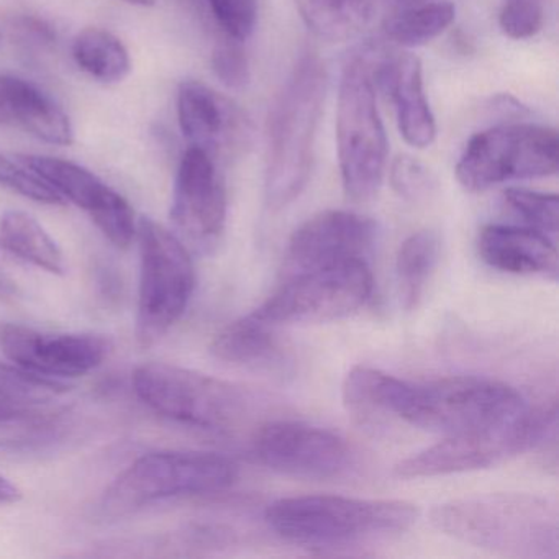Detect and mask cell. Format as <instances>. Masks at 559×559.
I'll return each mask as SVG.
<instances>
[{"label":"cell","instance_id":"6da1fadb","mask_svg":"<svg viewBox=\"0 0 559 559\" xmlns=\"http://www.w3.org/2000/svg\"><path fill=\"white\" fill-rule=\"evenodd\" d=\"M343 404L361 424L399 418L430 433H474L515 420L528 411L522 394L487 378L454 376L411 382L356 366L343 381Z\"/></svg>","mask_w":559,"mask_h":559},{"label":"cell","instance_id":"7a4b0ae2","mask_svg":"<svg viewBox=\"0 0 559 559\" xmlns=\"http://www.w3.org/2000/svg\"><path fill=\"white\" fill-rule=\"evenodd\" d=\"M438 532L476 548L513 558H558L559 515L555 503L530 493H483L435 507Z\"/></svg>","mask_w":559,"mask_h":559},{"label":"cell","instance_id":"3957f363","mask_svg":"<svg viewBox=\"0 0 559 559\" xmlns=\"http://www.w3.org/2000/svg\"><path fill=\"white\" fill-rule=\"evenodd\" d=\"M270 528L306 548H349L408 532L418 509L405 500L296 496L274 500L264 513Z\"/></svg>","mask_w":559,"mask_h":559},{"label":"cell","instance_id":"277c9868","mask_svg":"<svg viewBox=\"0 0 559 559\" xmlns=\"http://www.w3.org/2000/svg\"><path fill=\"white\" fill-rule=\"evenodd\" d=\"M325 94V64L309 51L294 68L267 119L264 195L273 211L296 201L309 182Z\"/></svg>","mask_w":559,"mask_h":559},{"label":"cell","instance_id":"5b68a950","mask_svg":"<svg viewBox=\"0 0 559 559\" xmlns=\"http://www.w3.org/2000/svg\"><path fill=\"white\" fill-rule=\"evenodd\" d=\"M366 55L349 58L340 80L336 148L345 194L374 198L388 168V136L376 103L374 74Z\"/></svg>","mask_w":559,"mask_h":559},{"label":"cell","instance_id":"8992f818","mask_svg":"<svg viewBox=\"0 0 559 559\" xmlns=\"http://www.w3.org/2000/svg\"><path fill=\"white\" fill-rule=\"evenodd\" d=\"M132 384L153 412L199 430L231 431L251 408L250 397L238 385L166 362L139 366Z\"/></svg>","mask_w":559,"mask_h":559},{"label":"cell","instance_id":"52a82bcc","mask_svg":"<svg viewBox=\"0 0 559 559\" xmlns=\"http://www.w3.org/2000/svg\"><path fill=\"white\" fill-rule=\"evenodd\" d=\"M234 461L204 451H158L130 464L104 493V512L127 515L158 500L222 492L237 479Z\"/></svg>","mask_w":559,"mask_h":559},{"label":"cell","instance_id":"ba28073f","mask_svg":"<svg viewBox=\"0 0 559 559\" xmlns=\"http://www.w3.org/2000/svg\"><path fill=\"white\" fill-rule=\"evenodd\" d=\"M136 240L140 248L136 338L143 348H150L185 316L194 294L195 273L185 241L153 218H139Z\"/></svg>","mask_w":559,"mask_h":559},{"label":"cell","instance_id":"9c48e42d","mask_svg":"<svg viewBox=\"0 0 559 559\" xmlns=\"http://www.w3.org/2000/svg\"><path fill=\"white\" fill-rule=\"evenodd\" d=\"M558 165L555 129L507 123L471 136L457 162L456 179L466 191L483 192L503 182L549 178Z\"/></svg>","mask_w":559,"mask_h":559},{"label":"cell","instance_id":"30bf717a","mask_svg":"<svg viewBox=\"0 0 559 559\" xmlns=\"http://www.w3.org/2000/svg\"><path fill=\"white\" fill-rule=\"evenodd\" d=\"M556 405L546 411L528 408L515 420L500 427L451 435L401 461L395 466V474L404 479H418L487 469L548 440L556 431Z\"/></svg>","mask_w":559,"mask_h":559},{"label":"cell","instance_id":"8fae6325","mask_svg":"<svg viewBox=\"0 0 559 559\" xmlns=\"http://www.w3.org/2000/svg\"><path fill=\"white\" fill-rule=\"evenodd\" d=\"M371 293L366 261H348L294 273L251 316L271 326L333 322L361 309Z\"/></svg>","mask_w":559,"mask_h":559},{"label":"cell","instance_id":"7c38bea8","mask_svg":"<svg viewBox=\"0 0 559 559\" xmlns=\"http://www.w3.org/2000/svg\"><path fill=\"white\" fill-rule=\"evenodd\" d=\"M253 454L267 469L307 480H329L352 469L355 454L345 438L306 421L277 420L260 427Z\"/></svg>","mask_w":559,"mask_h":559},{"label":"cell","instance_id":"4fadbf2b","mask_svg":"<svg viewBox=\"0 0 559 559\" xmlns=\"http://www.w3.org/2000/svg\"><path fill=\"white\" fill-rule=\"evenodd\" d=\"M15 159L44 179L64 202H73L87 212L116 247L127 248L135 240L139 221L132 205L93 171L55 156L21 153Z\"/></svg>","mask_w":559,"mask_h":559},{"label":"cell","instance_id":"5bb4252c","mask_svg":"<svg viewBox=\"0 0 559 559\" xmlns=\"http://www.w3.org/2000/svg\"><path fill=\"white\" fill-rule=\"evenodd\" d=\"M171 221L188 243L211 250L224 234L227 192L214 156L198 146L182 155L173 189Z\"/></svg>","mask_w":559,"mask_h":559},{"label":"cell","instance_id":"9a60e30c","mask_svg":"<svg viewBox=\"0 0 559 559\" xmlns=\"http://www.w3.org/2000/svg\"><path fill=\"white\" fill-rule=\"evenodd\" d=\"M0 348L14 365L60 379L81 378L99 368L112 345L91 333H45L17 323L0 325Z\"/></svg>","mask_w":559,"mask_h":559},{"label":"cell","instance_id":"2e32d148","mask_svg":"<svg viewBox=\"0 0 559 559\" xmlns=\"http://www.w3.org/2000/svg\"><path fill=\"white\" fill-rule=\"evenodd\" d=\"M378 228L371 218L348 211H325L304 222L287 247V266L294 273L365 260Z\"/></svg>","mask_w":559,"mask_h":559},{"label":"cell","instance_id":"e0dca14e","mask_svg":"<svg viewBox=\"0 0 559 559\" xmlns=\"http://www.w3.org/2000/svg\"><path fill=\"white\" fill-rule=\"evenodd\" d=\"M178 122L191 146L209 155L240 148L247 143L248 122L227 97L199 81H185L178 90Z\"/></svg>","mask_w":559,"mask_h":559},{"label":"cell","instance_id":"ac0fdd59","mask_svg":"<svg viewBox=\"0 0 559 559\" xmlns=\"http://www.w3.org/2000/svg\"><path fill=\"white\" fill-rule=\"evenodd\" d=\"M372 74L394 106L402 139L414 148H428L437 139V122L425 94L420 60L397 55L382 61Z\"/></svg>","mask_w":559,"mask_h":559},{"label":"cell","instance_id":"d6986e66","mask_svg":"<svg viewBox=\"0 0 559 559\" xmlns=\"http://www.w3.org/2000/svg\"><path fill=\"white\" fill-rule=\"evenodd\" d=\"M477 251L487 266L502 273L558 277L556 240L526 225H487L477 238Z\"/></svg>","mask_w":559,"mask_h":559},{"label":"cell","instance_id":"ffe728a7","mask_svg":"<svg viewBox=\"0 0 559 559\" xmlns=\"http://www.w3.org/2000/svg\"><path fill=\"white\" fill-rule=\"evenodd\" d=\"M0 107L9 122L14 120L35 139L50 145H73L74 130L70 117L31 81L14 74H0Z\"/></svg>","mask_w":559,"mask_h":559},{"label":"cell","instance_id":"44dd1931","mask_svg":"<svg viewBox=\"0 0 559 559\" xmlns=\"http://www.w3.org/2000/svg\"><path fill=\"white\" fill-rule=\"evenodd\" d=\"M211 353L221 361L250 368H271L284 356L271 325L251 313L228 323L212 342Z\"/></svg>","mask_w":559,"mask_h":559},{"label":"cell","instance_id":"7402d4cb","mask_svg":"<svg viewBox=\"0 0 559 559\" xmlns=\"http://www.w3.org/2000/svg\"><path fill=\"white\" fill-rule=\"evenodd\" d=\"M0 245L40 270L64 273V258L57 241L25 212L8 211L0 217Z\"/></svg>","mask_w":559,"mask_h":559},{"label":"cell","instance_id":"603a6c76","mask_svg":"<svg viewBox=\"0 0 559 559\" xmlns=\"http://www.w3.org/2000/svg\"><path fill=\"white\" fill-rule=\"evenodd\" d=\"M71 53L81 71L99 83H122L130 71L132 60L123 41L109 31L87 27L74 37Z\"/></svg>","mask_w":559,"mask_h":559},{"label":"cell","instance_id":"cb8c5ba5","mask_svg":"<svg viewBox=\"0 0 559 559\" xmlns=\"http://www.w3.org/2000/svg\"><path fill=\"white\" fill-rule=\"evenodd\" d=\"M440 237L433 230L415 231L399 248L395 274L405 310H414L420 302L440 260Z\"/></svg>","mask_w":559,"mask_h":559},{"label":"cell","instance_id":"d4e9b609","mask_svg":"<svg viewBox=\"0 0 559 559\" xmlns=\"http://www.w3.org/2000/svg\"><path fill=\"white\" fill-rule=\"evenodd\" d=\"M454 19L456 8L451 2H427L389 17L384 22V34L399 47H424L440 37Z\"/></svg>","mask_w":559,"mask_h":559},{"label":"cell","instance_id":"484cf974","mask_svg":"<svg viewBox=\"0 0 559 559\" xmlns=\"http://www.w3.org/2000/svg\"><path fill=\"white\" fill-rule=\"evenodd\" d=\"M372 0H306V19L319 37L348 40L368 25Z\"/></svg>","mask_w":559,"mask_h":559},{"label":"cell","instance_id":"4316f807","mask_svg":"<svg viewBox=\"0 0 559 559\" xmlns=\"http://www.w3.org/2000/svg\"><path fill=\"white\" fill-rule=\"evenodd\" d=\"M70 391L64 382L44 378L17 365L0 362V401L21 407L47 404Z\"/></svg>","mask_w":559,"mask_h":559},{"label":"cell","instance_id":"83f0119b","mask_svg":"<svg viewBox=\"0 0 559 559\" xmlns=\"http://www.w3.org/2000/svg\"><path fill=\"white\" fill-rule=\"evenodd\" d=\"M507 205L525 222L526 227L542 231L556 240L558 237L559 201L556 194L510 188L503 192Z\"/></svg>","mask_w":559,"mask_h":559},{"label":"cell","instance_id":"f1b7e54d","mask_svg":"<svg viewBox=\"0 0 559 559\" xmlns=\"http://www.w3.org/2000/svg\"><path fill=\"white\" fill-rule=\"evenodd\" d=\"M392 189L408 202L427 201L437 192V178L433 173L412 156H399L389 173Z\"/></svg>","mask_w":559,"mask_h":559},{"label":"cell","instance_id":"f546056e","mask_svg":"<svg viewBox=\"0 0 559 559\" xmlns=\"http://www.w3.org/2000/svg\"><path fill=\"white\" fill-rule=\"evenodd\" d=\"M0 186L22 195V198L40 202V204H64L61 195H58L44 179L38 178L34 171H31L17 159L12 162L4 155H0Z\"/></svg>","mask_w":559,"mask_h":559},{"label":"cell","instance_id":"4dcf8cb0","mask_svg":"<svg viewBox=\"0 0 559 559\" xmlns=\"http://www.w3.org/2000/svg\"><path fill=\"white\" fill-rule=\"evenodd\" d=\"M545 21L543 0H503L500 8V31L512 40L535 37Z\"/></svg>","mask_w":559,"mask_h":559},{"label":"cell","instance_id":"1f68e13d","mask_svg":"<svg viewBox=\"0 0 559 559\" xmlns=\"http://www.w3.org/2000/svg\"><path fill=\"white\" fill-rule=\"evenodd\" d=\"M215 21L228 38L245 41L253 35L258 21V0H207Z\"/></svg>","mask_w":559,"mask_h":559},{"label":"cell","instance_id":"d6a6232c","mask_svg":"<svg viewBox=\"0 0 559 559\" xmlns=\"http://www.w3.org/2000/svg\"><path fill=\"white\" fill-rule=\"evenodd\" d=\"M212 71L224 86L243 90L250 83V61L241 41L228 38L215 45L212 51Z\"/></svg>","mask_w":559,"mask_h":559},{"label":"cell","instance_id":"836d02e7","mask_svg":"<svg viewBox=\"0 0 559 559\" xmlns=\"http://www.w3.org/2000/svg\"><path fill=\"white\" fill-rule=\"evenodd\" d=\"M24 40H31L38 47H48L57 41L53 27L37 17H21L15 22V28Z\"/></svg>","mask_w":559,"mask_h":559},{"label":"cell","instance_id":"e575fe53","mask_svg":"<svg viewBox=\"0 0 559 559\" xmlns=\"http://www.w3.org/2000/svg\"><path fill=\"white\" fill-rule=\"evenodd\" d=\"M31 412L32 408L0 401V421L17 420V418L27 417Z\"/></svg>","mask_w":559,"mask_h":559},{"label":"cell","instance_id":"d590c367","mask_svg":"<svg viewBox=\"0 0 559 559\" xmlns=\"http://www.w3.org/2000/svg\"><path fill=\"white\" fill-rule=\"evenodd\" d=\"M19 499H21L19 487L0 474V503L15 502Z\"/></svg>","mask_w":559,"mask_h":559},{"label":"cell","instance_id":"8d00e7d4","mask_svg":"<svg viewBox=\"0 0 559 559\" xmlns=\"http://www.w3.org/2000/svg\"><path fill=\"white\" fill-rule=\"evenodd\" d=\"M129 5H135V8H153L156 4V0H120Z\"/></svg>","mask_w":559,"mask_h":559},{"label":"cell","instance_id":"74e56055","mask_svg":"<svg viewBox=\"0 0 559 559\" xmlns=\"http://www.w3.org/2000/svg\"><path fill=\"white\" fill-rule=\"evenodd\" d=\"M5 123H9V119L4 110H2V107H0V126H5Z\"/></svg>","mask_w":559,"mask_h":559},{"label":"cell","instance_id":"f35d334b","mask_svg":"<svg viewBox=\"0 0 559 559\" xmlns=\"http://www.w3.org/2000/svg\"><path fill=\"white\" fill-rule=\"evenodd\" d=\"M399 4H418V2H424V0H395Z\"/></svg>","mask_w":559,"mask_h":559},{"label":"cell","instance_id":"ab89813d","mask_svg":"<svg viewBox=\"0 0 559 559\" xmlns=\"http://www.w3.org/2000/svg\"><path fill=\"white\" fill-rule=\"evenodd\" d=\"M0 40H2V37H0Z\"/></svg>","mask_w":559,"mask_h":559}]
</instances>
